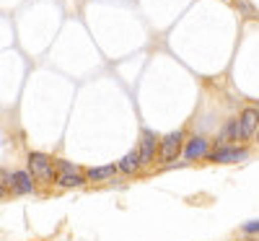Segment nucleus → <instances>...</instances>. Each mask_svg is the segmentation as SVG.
<instances>
[{"label":"nucleus","mask_w":259,"mask_h":241,"mask_svg":"<svg viewBox=\"0 0 259 241\" xmlns=\"http://www.w3.org/2000/svg\"><path fill=\"white\" fill-rule=\"evenodd\" d=\"M256 119H259L256 106L246 109V112L241 114V119H236V127H239V140H251L256 135Z\"/></svg>","instance_id":"obj_6"},{"label":"nucleus","mask_w":259,"mask_h":241,"mask_svg":"<svg viewBox=\"0 0 259 241\" xmlns=\"http://www.w3.org/2000/svg\"><path fill=\"white\" fill-rule=\"evenodd\" d=\"M158 153V135L153 130H143V138H140V148H138V161L140 166H150Z\"/></svg>","instance_id":"obj_4"},{"label":"nucleus","mask_w":259,"mask_h":241,"mask_svg":"<svg viewBox=\"0 0 259 241\" xmlns=\"http://www.w3.org/2000/svg\"><path fill=\"white\" fill-rule=\"evenodd\" d=\"M212 164H233V161H244L246 158V150L244 148H231V145H221L218 150L207 153Z\"/></svg>","instance_id":"obj_8"},{"label":"nucleus","mask_w":259,"mask_h":241,"mask_svg":"<svg viewBox=\"0 0 259 241\" xmlns=\"http://www.w3.org/2000/svg\"><path fill=\"white\" fill-rule=\"evenodd\" d=\"M3 197H6V187H3V184H0V200H3Z\"/></svg>","instance_id":"obj_12"},{"label":"nucleus","mask_w":259,"mask_h":241,"mask_svg":"<svg viewBox=\"0 0 259 241\" xmlns=\"http://www.w3.org/2000/svg\"><path fill=\"white\" fill-rule=\"evenodd\" d=\"M182 145H184V133H182V130H174V133L158 138V158H161V164H171V161H174L179 156Z\"/></svg>","instance_id":"obj_3"},{"label":"nucleus","mask_w":259,"mask_h":241,"mask_svg":"<svg viewBox=\"0 0 259 241\" xmlns=\"http://www.w3.org/2000/svg\"><path fill=\"white\" fill-rule=\"evenodd\" d=\"M182 148H184V158H187V161H200V158H207L210 140H207V138H192V140H187Z\"/></svg>","instance_id":"obj_7"},{"label":"nucleus","mask_w":259,"mask_h":241,"mask_svg":"<svg viewBox=\"0 0 259 241\" xmlns=\"http://www.w3.org/2000/svg\"><path fill=\"white\" fill-rule=\"evenodd\" d=\"M244 231H246V233H256V231H259V221H256V218H254V221H249V223L244 226Z\"/></svg>","instance_id":"obj_11"},{"label":"nucleus","mask_w":259,"mask_h":241,"mask_svg":"<svg viewBox=\"0 0 259 241\" xmlns=\"http://www.w3.org/2000/svg\"><path fill=\"white\" fill-rule=\"evenodd\" d=\"M55 164V184L57 187H83V182H85V177L78 171V166L75 164H70V161H52Z\"/></svg>","instance_id":"obj_2"},{"label":"nucleus","mask_w":259,"mask_h":241,"mask_svg":"<svg viewBox=\"0 0 259 241\" xmlns=\"http://www.w3.org/2000/svg\"><path fill=\"white\" fill-rule=\"evenodd\" d=\"M6 189L13 192V194H31L34 192V177L29 171H11Z\"/></svg>","instance_id":"obj_5"},{"label":"nucleus","mask_w":259,"mask_h":241,"mask_svg":"<svg viewBox=\"0 0 259 241\" xmlns=\"http://www.w3.org/2000/svg\"><path fill=\"white\" fill-rule=\"evenodd\" d=\"M29 174L34 179L50 184L55 179V164H52V158L47 156V153H39V150L29 153Z\"/></svg>","instance_id":"obj_1"},{"label":"nucleus","mask_w":259,"mask_h":241,"mask_svg":"<svg viewBox=\"0 0 259 241\" xmlns=\"http://www.w3.org/2000/svg\"><path fill=\"white\" fill-rule=\"evenodd\" d=\"M114 174H117V166H114V164H104V166L89 169V174H85V177H89L91 182H104V179H112Z\"/></svg>","instance_id":"obj_9"},{"label":"nucleus","mask_w":259,"mask_h":241,"mask_svg":"<svg viewBox=\"0 0 259 241\" xmlns=\"http://www.w3.org/2000/svg\"><path fill=\"white\" fill-rule=\"evenodd\" d=\"M117 171H122V174H135L138 169H140V161H138V150H130L127 156H122L117 164Z\"/></svg>","instance_id":"obj_10"}]
</instances>
